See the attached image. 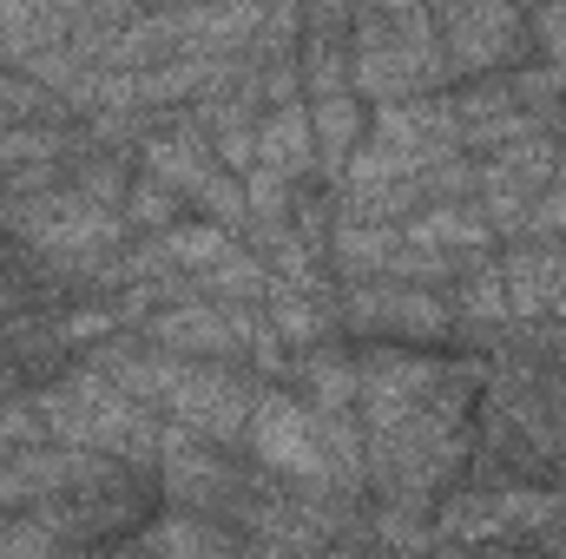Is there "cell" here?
<instances>
[{"label":"cell","instance_id":"obj_1","mask_svg":"<svg viewBox=\"0 0 566 559\" xmlns=\"http://www.w3.org/2000/svg\"><path fill=\"white\" fill-rule=\"evenodd\" d=\"M27 238L53 264H93L119 238V218L93 191H53V198H33L27 204Z\"/></svg>","mask_w":566,"mask_h":559},{"label":"cell","instance_id":"obj_2","mask_svg":"<svg viewBox=\"0 0 566 559\" xmlns=\"http://www.w3.org/2000/svg\"><path fill=\"white\" fill-rule=\"evenodd\" d=\"M251 447L264 454V467H283L296 481H329V441H323V415H310L303 402L264 395L251 409Z\"/></svg>","mask_w":566,"mask_h":559},{"label":"cell","instance_id":"obj_3","mask_svg":"<svg viewBox=\"0 0 566 559\" xmlns=\"http://www.w3.org/2000/svg\"><path fill=\"white\" fill-rule=\"evenodd\" d=\"M521 13L514 0H441V53L461 73H488L514 53Z\"/></svg>","mask_w":566,"mask_h":559},{"label":"cell","instance_id":"obj_4","mask_svg":"<svg viewBox=\"0 0 566 559\" xmlns=\"http://www.w3.org/2000/svg\"><path fill=\"white\" fill-rule=\"evenodd\" d=\"M165 402H171L178 428H191V434H205V441H224V434H238V428L251 421L244 382H231V376H218V369H178V382H171Z\"/></svg>","mask_w":566,"mask_h":559},{"label":"cell","instance_id":"obj_5","mask_svg":"<svg viewBox=\"0 0 566 559\" xmlns=\"http://www.w3.org/2000/svg\"><path fill=\"white\" fill-rule=\"evenodd\" d=\"M376 139L402 145V151H416L422 165H434V158L454 151L461 119H454V106H434V99H389L382 119H376Z\"/></svg>","mask_w":566,"mask_h":559},{"label":"cell","instance_id":"obj_6","mask_svg":"<svg viewBox=\"0 0 566 559\" xmlns=\"http://www.w3.org/2000/svg\"><path fill=\"white\" fill-rule=\"evenodd\" d=\"M507 309H521V316H547L554 309V296H560L566 283V238L560 244H527V251H514L507 257Z\"/></svg>","mask_w":566,"mask_h":559},{"label":"cell","instance_id":"obj_7","mask_svg":"<svg viewBox=\"0 0 566 559\" xmlns=\"http://www.w3.org/2000/svg\"><path fill=\"white\" fill-rule=\"evenodd\" d=\"M554 165H560V151L541 139V133L507 139V145H494V158H488V171H481V191H488V198H534V191L554 178Z\"/></svg>","mask_w":566,"mask_h":559},{"label":"cell","instance_id":"obj_8","mask_svg":"<svg viewBox=\"0 0 566 559\" xmlns=\"http://www.w3.org/2000/svg\"><path fill=\"white\" fill-rule=\"evenodd\" d=\"M93 474H99V467L80 461V454H20L13 467H0V507H33V500H46L53 487L93 481Z\"/></svg>","mask_w":566,"mask_h":559},{"label":"cell","instance_id":"obj_9","mask_svg":"<svg viewBox=\"0 0 566 559\" xmlns=\"http://www.w3.org/2000/svg\"><path fill=\"white\" fill-rule=\"evenodd\" d=\"M53 46H60V7H46V0H0V60L33 66Z\"/></svg>","mask_w":566,"mask_h":559},{"label":"cell","instance_id":"obj_10","mask_svg":"<svg viewBox=\"0 0 566 559\" xmlns=\"http://www.w3.org/2000/svg\"><path fill=\"white\" fill-rule=\"evenodd\" d=\"M151 342L158 349H231L238 323H231V309H165V316H151Z\"/></svg>","mask_w":566,"mask_h":559},{"label":"cell","instance_id":"obj_11","mask_svg":"<svg viewBox=\"0 0 566 559\" xmlns=\"http://www.w3.org/2000/svg\"><path fill=\"white\" fill-rule=\"evenodd\" d=\"M310 151H316V139H310V119H303L296 106H283V113H271V119L258 126V158H264L271 171H283V178H296V171L310 165Z\"/></svg>","mask_w":566,"mask_h":559},{"label":"cell","instance_id":"obj_12","mask_svg":"<svg viewBox=\"0 0 566 559\" xmlns=\"http://www.w3.org/2000/svg\"><path fill=\"white\" fill-rule=\"evenodd\" d=\"M409 244H434V251H481V244H494V224L488 218H468V211H454V204H441V211H428L409 224Z\"/></svg>","mask_w":566,"mask_h":559},{"label":"cell","instance_id":"obj_13","mask_svg":"<svg viewBox=\"0 0 566 559\" xmlns=\"http://www.w3.org/2000/svg\"><path fill=\"white\" fill-rule=\"evenodd\" d=\"M158 244H165V257H171V264H185V271H211V264H224V257H231V244H224V224H218V218H205V224H171Z\"/></svg>","mask_w":566,"mask_h":559},{"label":"cell","instance_id":"obj_14","mask_svg":"<svg viewBox=\"0 0 566 559\" xmlns=\"http://www.w3.org/2000/svg\"><path fill=\"white\" fill-rule=\"evenodd\" d=\"M396 251H402V231L396 224H349V231H336V257L349 264V271H389L396 264Z\"/></svg>","mask_w":566,"mask_h":559},{"label":"cell","instance_id":"obj_15","mask_svg":"<svg viewBox=\"0 0 566 559\" xmlns=\"http://www.w3.org/2000/svg\"><path fill=\"white\" fill-rule=\"evenodd\" d=\"M145 165L158 171V184H171V191H185V198H191V191L211 178L191 139H151V145H145Z\"/></svg>","mask_w":566,"mask_h":559},{"label":"cell","instance_id":"obj_16","mask_svg":"<svg viewBox=\"0 0 566 559\" xmlns=\"http://www.w3.org/2000/svg\"><path fill=\"white\" fill-rule=\"evenodd\" d=\"M310 133H316V145H323V158H343V151L356 145V106H349V93H323Z\"/></svg>","mask_w":566,"mask_h":559},{"label":"cell","instance_id":"obj_17","mask_svg":"<svg viewBox=\"0 0 566 559\" xmlns=\"http://www.w3.org/2000/svg\"><path fill=\"white\" fill-rule=\"evenodd\" d=\"M271 323H277V336H283V342H310V336L323 329V316L310 309V296H303L296 283H283L277 296H271Z\"/></svg>","mask_w":566,"mask_h":559},{"label":"cell","instance_id":"obj_18","mask_svg":"<svg viewBox=\"0 0 566 559\" xmlns=\"http://www.w3.org/2000/svg\"><path fill=\"white\" fill-rule=\"evenodd\" d=\"M310 389H316L323 409H349V402L363 395V376L343 369V362H310Z\"/></svg>","mask_w":566,"mask_h":559},{"label":"cell","instance_id":"obj_19","mask_svg":"<svg viewBox=\"0 0 566 559\" xmlns=\"http://www.w3.org/2000/svg\"><path fill=\"white\" fill-rule=\"evenodd\" d=\"M527 231L534 238H566V184L560 191H534V204H527Z\"/></svg>","mask_w":566,"mask_h":559},{"label":"cell","instance_id":"obj_20","mask_svg":"<svg viewBox=\"0 0 566 559\" xmlns=\"http://www.w3.org/2000/svg\"><path fill=\"white\" fill-rule=\"evenodd\" d=\"M283 184H290V178L271 171V165L244 184V198H251V211H258V218H283V211H290V191H283Z\"/></svg>","mask_w":566,"mask_h":559},{"label":"cell","instance_id":"obj_21","mask_svg":"<svg viewBox=\"0 0 566 559\" xmlns=\"http://www.w3.org/2000/svg\"><path fill=\"white\" fill-rule=\"evenodd\" d=\"M171 211H178V191L171 184H139V198H133V218L139 224H165Z\"/></svg>","mask_w":566,"mask_h":559},{"label":"cell","instance_id":"obj_22","mask_svg":"<svg viewBox=\"0 0 566 559\" xmlns=\"http://www.w3.org/2000/svg\"><path fill=\"white\" fill-rule=\"evenodd\" d=\"M53 540H60V527H40V520L0 527V553H40V547H53Z\"/></svg>","mask_w":566,"mask_h":559},{"label":"cell","instance_id":"obj_23","mask_svg":"<svg viewBox=\"0 0 566 559\" xmlns=\"http://www.w3.org/2000/svg\"><path fill=\"white\" fill-rule=\"evenodd\" d=\"M145 547H224L218 534H205V527H185V520H171V527H158V534H145Z\"/></svg>","mask_w":566,"mask_h":559},{"label":"cell","instance_id":"obj_24","mask_svg":"<svg viewBox=\"0 0 566 559\" xmlns=\"http://www.w3.org/2000/svg\"><path fill=\"white\" fill-rule=\"evenodd\" d=\"M119 323V309H93V316H66L60 323V342H93V336H106Z\"/></svg>","mask_w":566,"mask_h":559},{"label":"cell","instance_id":"obj_25","mask_svg":"<svg viewBox=\"0 0 566 559\" xmlns=\"http://www.w3.org/2000/svg\"><path fill=\"white\" fill-rule=\"evenodd\" d=\"M541 40H547L554 60H566V0H547V13H541Z\"/></svg>","mask_w":566,"mask_h":559},{"label":"cell","instance_id":"obj_26","mask_svg":"<svg viewBox=\"0 0 566 559\" xmlns=\"http://www.w3.org/2000/svg\"><path fill=\"white\" fill-rule=\"evenodd\" d=\"M33 428H40V421L27 415V409H20V402H7V409H0V441H27V434H33Z\"/></svg>","mask_w":566,"mask_h":559},{"label":"cell","instance_id":"obj_27","mask_svg":"<svg viewBox=\"0 0 566 559\" xmlns=\"http://www.w3.org/2000/svg\"><path fill=\"white\" fill-rule=\"evenodd\" d=\"M343 7H349V0H310V20H316V27H329Z\"/></svg>","mask_w":566,"mask_h":559},{"label":"cell","instance_id":"obj_28","mask_svg":"<svg viewBox=\"0 0 566 559\" xmlns=\"http://www.w3.org/2000/svg\"><path fill=\"white\" fill-rule=\"evenodd\" d=\"M554 316H566V283H560V296H554Z\"/></svg>","mask_w":566,"mask_h":559},{"label":"cell","instance_id":"obj_29","mask_svg":"<svg viewBox=\"0 0 566 559\" xmlns=\"http://www.w3.org/2000/svg\"><path fill=\"white\" fill-rule=\"evenodd\" d=\"M46 7H60V13H66V7H73V0H46Z\"/></svg>","mask_w":566,"mask_h":559},{"label":"cell","instance_id":"obj_30","mask_svg":"<svg viewBox=\"0 0 566 559\" xmlns=\"http://www.w3.org/2000/svg\"><path fill=\"white\" fill-rule=\"evenodd\" d=\"M514 7H527V0H514Z\"/></svg>","mask_w":566,"mask_h":559}]
</instances>
